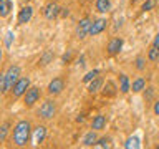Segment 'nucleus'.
I'll return each mask as SVG.
<instances>
[{
  "instance_id": "obj_15",
  "label": "nucleus",
  "mask_w": 159,
  "mask_h": 149,
  "mask_svg": "<svg viewBox=\"0 0 159 149\" xmlns=\"http://www.w3.org/2000/svg\"><path fill=\"white\" fill-rule=\"evenodd\" d=\"M103 88V79L99 78V76H96L93 79V81H89V86H88V91L91 93V94H94V93H98L99 89Z\"/></svg>"
},
{
  "instance_id": "obj_14",
  "label": "nucleus",
  "mask_w": 159,
  "mask_h": 149,
  "mask_svg": "<svg viewBox=\"0 0 159 149\" xmlns=\"http://www.w3.org/2000/svg\"><path fill=\"white\" fill-rule=\"evenodd\" d=\"M13 8V2H10V0H2L0 2V17H7V15L12 12Z\"/></svg>"
},
{
  "instance_id": "obj_11",
  "label": "nucleus",
  "mask_w": 159,
  "mask_h": 149,
  "mask_svg": "<svg viewBox=\"0 0 159 149\" xmlns=\"http://www.w3.org/2000/svg\"><path fill=\"white\" fill-rule=\"evenodd\" d=\"M32 17H33V8L30 7V5H27V7H23L22 10H20L18 23H28L30 20H32Z\"/></svg>"
},
{
  "instance_id": "obj_18",
  "label": "nucleus",
  "mask_w": 159,
  "mask_h": 149,
  "mask_svg": "<svg viewBox=\"0 0 159 149\" xmlns=\"http://www.w3.org/2000/svg\"><path fill=\"white\" fill-rule=\"evenodd\" d=\"M111 8V2L109 0H96V10L99 13H108Z\"/></svg>"
},
{
  "instance_id": "obj_33",
  "label": "nucleus",
  "mask_w": 159,
  "mask_h": 149,
  "mask_svg": "<svg viewBox=\"0 0 159 149\" xmlns=\"http://www.w3.org/2000/svg\"><path fill=\"white\" fill-rule=\"evenodd\" d=\"M68 8H61V17H68Z\"/></svg>"
},
{
  "instance_id": "obj_30",
  "label": "nucleus",
  "mask_w": 159,
  "mask_h": 149,
  "mask_svg": "<svg viewBox=\"0 0 159 149\" xmlns=\"http://www.w3.org/2000/svg\"><path fill=\"white\" fill-rule=\"evenodd\" d=\"M136 68L141 71V70H144V58H141V56H138V60H136Z\"/></svg>"
},
{
  "instance_id": "obj_29",
  "label": "nucleus",
  "mask_w": 159,
  "mask_h": 149,
  "mask_svg": "<svg viewBox=\"0 0 159 149\" xmlns=\"http://www.w3.org/2000/svg\"><path fill=\"white\" fill-rule=\"evenodd\" d=\"M152 7H154V2H152V0H144V3H143V8H141V10L148 12V10H151Z\"/></svg>"
},
{
  "instance_id": "obj_13",
  "label": "nucleus",
  "mask_w": 159,
  "mask_h": 149,
  "mask_svg": "<svg viewBox=\"0 0 159 149\" xmlns=\"http://www.w3.org/2000/svg\"><path fill=\"white\" fill-rule=\"evenodd\" d=\"M129 89H131V83H129V78L126 74H119V91L126 94Z\"/></svg>"
},
{
  "instance_id": "obj_7",
  "label": "nucleus",
  "mask_w": 159,
  "mask_h": 149,
  "mask_svg": "<svg viewBox=\"0 0 159 149\" xmlns=\"http://www.w3.org/2000/svg\"><path fill=\"white\" fill-rule=\"evenodd\" d=\"M65 89V81H63V78H53L52 81H50L48 84V93L50 94H60Z\"/></svg>"
},
{
  "instance_id": "obj_23",
  "label": "nucleus",
  "mask_w": 159,
  "mask_h": 149,
  "mask_svg": "<svg viewBox=\"0 0 159 149\" xmlns=\"http://www.w3.org/2000/svg\"><path fill=\"white\" fill-rule=\"evenodd\" d=\"M98 74H99V71H98V70H93V71H88V73L83 76V81H84V83H89V81H93V79L98 76Z\"/></svg>"
},
{
  "instance_id": "obj_20",
  "label": "nucleus",
  "mask_w": 159,
  "mask_h": 149,
  "mask_svg": "<svg viewBox=\"0 0 159 149\" xmlns=\"http://www.w3.org/2000/svg\"><path fill=\"white\" fill-rule=\"evenodd\" d=\"M103 94L104 96H114L116 94V86H114L113 81H106V84L103 88Z\"/></svg>"
},
{
  "instance_id": "obj_35",
  "label": "nucleus",
  "mask_w": 159,
  "mask_h": 149,
  "mask_svg": "<svg viewBox=\"0 0 159 149\" xmlns=\"http://www.w3.org/2000/svg\"><path fill=\"white\" fill-rule=\"evenodd\" d=\"M154 45H159V33L156 35V38H154Z\"/></svg>"
},
{
  "instance_id": "obj_28",
  "label": "nucleus",
  "mask_w": 159,
  "mask_h": 149,
  "mask_svg": "<svg viewBox=\"0 0 159 149\" xmlns=\"http://www.w3.org/2000/svg\"><path fill=\"white\" fill-rule=\"evenodd\" d=\"M152 96H154V88L149 86V88L146 89V91H144V99H146V101H151Z\"/></svg>"
},
{
  "instance_id": "obj_4",
  "label": "nucleus",
  "mask_w": 159,
  "mask_h": 149,
  "mask_svg": "<svg viewBox=\"0 0 159 149\" xmlns=\"http://www.w3.org/2000/svg\"><path fill=\"white\" fill-rule=\"evenodd\" d=\"M5 79H7V88L12 89L15 86V83L20 79V68L17 66V65L8 66V70L5 71Z\"/></svg>"
},
{
  "instance_id": "obj_37",
  "label": "nucleus",
  "mask_w": 159,
  "mask_h": 149,
  "mask_svg": "<svg viewBox=\"0 0 159 149\" xmlns=\"http://www.w3.org/2000/svg\"><path fill=\"white\" fill-rule=\"evenodd\" d=\"M156 147H157V149H159V144H157V146H156Z\"/></svg>"
},
{
  "instance_id": "obj_8",
  "label": "nucleus",
  "mask_w": 159,
  "mask_h": 149,
  "mask_svg": "<svg viewBox=\"0 0 159 149\" xmlns=\"http://www.w3.org/2000/svg\"><path fill=\"white\" fill-rule=\"evenodd\" d=\"M106 25H108V20H106V18H98V20H94V22L91 23V28H89V35H91V37H94V35H99L104 28H106Z\"/></svg>"
},
{
  "instance_id": "obj_22",
  "label": "nucleus",
  "mask_w": 159,
  "mask_h": 149,
  "mask_svg": "<svg viewBox=\"0 0 159 149\" xmlns=\"http://www.w3.org/2000/svg\"><path fill=\"white\" fill-rule=\"evenodd\" d=\"M139 146H141V144H139V138H129L126 142H124V147L126 149H131V147H134V149H138Z\"/></svg>"
},
{
  "instance_id": "obj_10",
  "label": "nucleus",
  "mask_w": 159,
  "mask_h": 149,
  "mask_svg": "<svg viewBox=\"0 0 159 149\" xmlns=\"http://www.w3.org/2000/svg\"><path fill=\"white\" fill-rule=\"evenodd\" d=\"M123 38H113L111 42L108 43V53L109 55H118L119 52H121V48H123Z\"/></svg>"
},
{
  "instance_id": "obj_25",
  "label": "nucleus",
  "mask_w": 159,
  "mask_h": 149,
  "mask_svg": "<svg viewBox=\"0 0 159 149\" xmlns=\"http://www.w3.org/2000/svg\"><path fill=\"white\" fill-rule=\"evenodd\" d=\"M94 147H109V139H106V138L98 139V141L94 142Z\"/></svg>"
},
{
  "instance_id": "obj_32",
  "label": "nucleus",
  "mask_w": 159,
  "mask_h": 149,
  "mask_svg": "<svg viewBox=\"0 0 159 149\" xmlns=\"http://www.w3.org/2000/svg\"><path fill=\"white\" fill-rule=\"evenodd\" d=\"M50 58H52V55H50V53H47V55H45V56H43V65H47V61H48Z\"/></svg>"
},
{
  "instance_id": "obj_27",
  "label": "nucleus",
  "mask_w": 159,
  "mask_h": 149,
  "mask_svg": "<svg viewBox=\"0 0 159 149\" xmlns=\"http://www.w3.org/2000/svg\"><path fill=\"white\" fill-rule=\"evenodd\" d=\"M13 40H15V35H13L12 32H8L7 37H5V47L10 48V47H12V42H13Z\"/></svg>"
},
{
  "instance_id": "obj_21",
  "label": "nucleus",
  "mask_w": 159,
  "mask_h": 149,
  "mask_svg": "<svg viewBox=\"0 0 159 149\" xmlns=\"http://www.w3.org/2000/svg\"><path fill=\"white\" fill-rule=\"evenodd\" d=\"M148 60L149 61H157L159 60V45L152 43V47H151V50H149V53H148Z\"/></svg>"
},
{
  "instance_id": "obj_6",
  "label": "nucleus",
  "mask_w": 159,
  "mask_h": 149,
  "mask_svg": "<svg viewBox=\"0 0 159 149\" xmlns=\"http://www.w3.org/2000/svg\"><path fill=\"white\" fill-rule=\"evenodd\" d=\"M38 99H40V88H37V86H30L27 89V93L23 94L25 106H28V108H32Z\"/></svg>"
},
{
  "instance_id": "obj_19",
  "label": "nucleus",
  "mask_w": 159,
  "mask_h": 149,
  "mask_svg": "<svg viewBox=\"0 0 159 149\" xmlns=\"http://www.w3.org/2000/svg\"><path fill=\"white\" fill-rule=\"evenodd\" d=\"M45 136H47V128L45 126H38L35 129V142L42 144L45 141Z\"/></svg>"
},
{
  "instance_id": "obj_31",
  "label": "nucleus",
  "mask_w": 159,
  "mask_h": 149,
  "mask_svg": "<svg viewBox=\"0 0 159 149\" xmlns=\"http://www.w3.org/2000/svg\"><path fill=\"white\" fill-rule=\"evenodd\" d=\"M152 111H154V114H156V116H159V99H157V101H154Z\"/></svg>"
},
{
  "instance_id": "obj_24",
  "label": "nucleus",
  "mask_w": 159,
  "mask_h": 149,
  "mask_svg": "<svg viewBox=\"0 0 159 149\" xmlns=\"http://www.w3.org/2000/svg\"><path fill=\"white\" fill-rule=\"evenodd\" d=\"M8 126L10 124L8 123H3L2 124V128H0V141H5V139H7V133H8Z\"/></svg>"
},
{
  "instance_id": "obj_26",
  "label": "nucleus",
  "mask_w": 159,
  "mask_h": 149,
  "mask_svg": "<svg viewBox=\"0 0 159 149\" xmlns=\"http://www.w3.org/2000/svg\"><path fill=\"white\" fill-rule=\"evenodd\" d=\"M0 89H2V93H7L8 88H7V79H5V73L0 74Z\"/></svg>"
},
{
  "instance_id": "obj_3",
  "label": "nucleus",
  "mask_w": 159,
  "mask_h": 149,
  "mask_svg": "<svg viewBox=\"0 0 159 149\" xmlns=\"http://www.w3.org/2000/svg\"><path fill=\"white\" fill-rule=\"evenodd\" d=\"M28 88H30V78H28V76H22L17 83H15V86L12 88L13 98L17 99V98H20V96H23V94L27 93Z\"/></svg>"
},
{
  "instance_id": "obj_1",
  "label": "nucleus",
  "mask_w": 159,
  "mask_h": 149,
  "mask_svg": "<svg viewBox=\"0 0 159 149\" xmlns=\"http://www.w3.org/2000/svg\"><path fill=\"white\" fill-rule=\"evenodd\" d=\"M30 134H32V124L27 119H22L15 124L13 128V144L18 147L27 146V142L30 141Z\"/></svg>"
},
{
  "instance_id": "obj_36",
  "label": "nucleus",
  "mask_w": 159,
  "mask_h": 149,
  "mask_svg": "<svg viewBox=\"0 0 159 149\" xmlns=\"http://www.w3.org/2000/svg\"><path fill=\"white\" fill-rule=\"evenodd\" d=\"M23 2H30V0H23Z\"/></svg>"
},
{
  "instance_id": "obj_16",
  "label": "nucleus",
  "mask_w": 159,
  "mask_h": 149,
  "mask_svg": "<svg viewBox=\"0 0 159 149\" xmlns=\"http://www.w3.org/2000/svg\"><path fill=\"white\" fill-rule=\"evenodd\" d=\"M98 141V136H96V131H89L84 134V138H83V144L84 146H94V142Z\"/></svg>"
},
{
  "instance_id": "obj_12",
  "label": "nucleus",
  "mask_w": 159,
  "mask_h": 149,
  "mask_svg": "<svg viewBox=\"0 0 159 149\" xmlns=\"http://www.w3.org/2000/svg\"><path fill=\"white\" fill-rule=\"evenodd\" d=\"M104 126H106V116H103V114H98V116L93 118L91 129H94V131H101V129H104Z\"/></svg>"
},
{
  "instance_id": "obj_34",
  "label": "nucleus",
  "mask_w": 159,
  "mask_h": 149,
  "mask_svg": "<svg viewBox=\"0 0 159 149\" xmlns=\"http://www.w3.org/2000/svg\"><path fill=\"white\" fill-rule=\"evenodd\" d=\"M70 56H71V52H68L66 55H65V56H63V61H68V60H70Z\"/></svg>"
},
{
  "instance_id": "obj_2",
  "label": "nucleus",
  "mask_w": 159,
  "mask_h": 149,
  "mask_svg": "<svg viewBox=\"0 0 159 149\" xmlns=\"http://www.w3.org/2000/svg\"><path fill=\"white\" fill-rule=\"evenodd\" d=\"M40 118L43 119H52L55 114H57V104H55V101H52V99H47L42 106H40Z\"/></svg>"
},
{
  "instance_id": "obj_9",
  "label": "nucleus",
  "mask_w": 159,
  "mask_h": 149,
  "mask_svg": "<svg viewBox=\"0 0 159 149\" xmlns=\"http://www.w3.org/2000/svg\"><path fill=\"white\" fill-rule=\"evenodd\" d=\"M60 10H61V8H60L58 7V3H48L47 5V7H45V18H48V20H53V18H57L58 17V13H60Z\"/></svg>"
},
{
  "instance_id": "obj_5",
  "label": "nucleus",
  "mask_w": 159,
  "mask_h": 149,
  "mask_svg": "<svg viewBox=\"0 0 159 149\" xmlns=\"http://www.w3.org/2000/svg\"><path fill=\"white\" fill-rule=\"evenodd\" d=\"M91 20H89L88 17H84L80 20V23L76 25V30H75V33H76V37L80 40L86 38V35H89V28H91Z\"/></svg>"
},
{
  "instance_id": "obj_17",
  "label": "nucleus",
  "mask_w": 159,
  "mask_h": 149,
  "mask_svg": "<svg viewBox=\"0 0 159 149\" xmlns=\"http://www.w3.org/2000/svg\"><path fill=\"white\" fill-rule=\"evenodd\" d=\"M131 89H133V93H139V91H143V89H146V81H144V78H136L133 81L131 84Z\"/></svg>"
}]
</instances>
